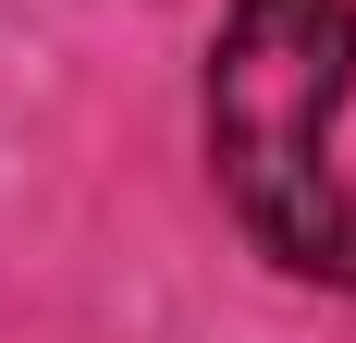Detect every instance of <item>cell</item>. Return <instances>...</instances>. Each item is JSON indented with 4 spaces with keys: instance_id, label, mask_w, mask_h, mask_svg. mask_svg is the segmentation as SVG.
Instances as JSON below:
<instances>
[{
    "instance_id": "cell-1",
    "label": "cell",
    "mask_w": 356,
    "mask_h": 343,
    "mask_svg": "<svg viewBox=\"0 0 356 343\" xmlns=\"http://www.w3.org/2000/svg\"><path fill=\"white\" fill-rule=\"evenodd\" d=\"M356 99V0H234L209 49V172L246 245L295 282H332L344 258V135Z\"/></svg>"
},
{
    "instance_id": "cell-2",
    "label": "cell",
    "mask_w": 356,
    "mask_h": 343,
    "mask_svg": "<svg viewBox=\"0 0 356 343\" xmlns=\"http://www.w3.org/2000/svg\"><path fill=\"white\" fill-rule=\"evenodd\" d=\"M332 282H356V196H344V258H332Z\"/></svg>"
}]
</instances>
